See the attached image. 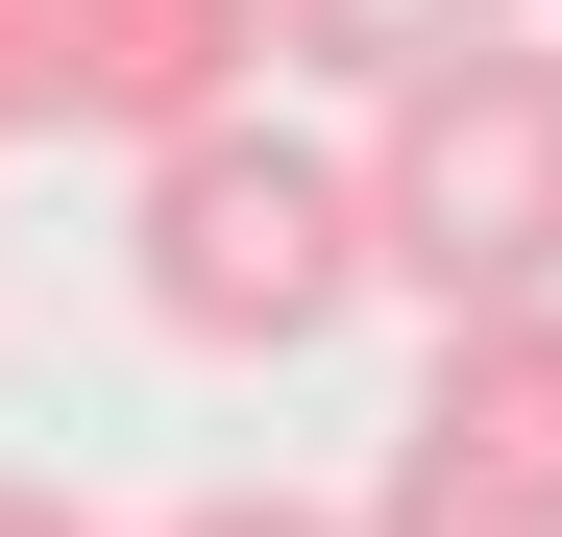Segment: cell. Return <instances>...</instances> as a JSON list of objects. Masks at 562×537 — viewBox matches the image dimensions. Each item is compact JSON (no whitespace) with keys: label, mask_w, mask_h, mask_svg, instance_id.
<instances>
[{"label":"cell","mask_w":562,"mask_h":537,"mask_svg":"<svg viewBox=\"0 0 562 537\" xmlns=\"http://www.w3.org/2000/svg\"><path fill=\"white\" fill-rule=\"evenodd\" d=\"M123 268H147V318L196 342V367H294V342H342V294H367V171L245 99L221 147H147Z\"/></svg>","instance_id":"cell-2"},{"label":"cell","mask_w":562,"mask_h":537,"mask_svg":"<svg viewBox=\"0 0 562 537\" xmlns=\"http://www.w3.org/2000/svg\"><path fill=\"white\" fill-rule=\"evenodd\" d=\"M514 25H538V0H294V49L342 73V99H416L440 49H514Z\"/></svg>","instance_id":"cell-5"},{"label":"cell","mask_w":562,"mask_h":537,"mask_svg":"<svg viewBox=\"0 0 562 537\" xmlns=\"http://www.w3.org/2000/svg\"><path fill=\"white\" fill-rule=\"evenodd\" d=\"M269 49H294V0H74V123H123V147H221Z\"/></svg>","instance_id":"cell-3"},{"label":"cell","mask_w":562,"mask_h":537,"mask_svg":"<svg viewBox=\"0 0 562 537\" xmlns=\"http://www.w3.org/2000/svg\"><path fill=\"white\" fill-rule=\"evenodd\" d=\"M367 294H416L440 342L464 318H562V49H440L416 99H367Z\"/></svg>","instance_id":"cell-1"},{"label":"cell","mask_w":562,"mask_h":537,"mask_svg":"<svg viewBox=\"0 0 562 537\" xmlns=\"http://www.w3.org/2000/svg\"><path fill=\"white\" fill-rule=\"evenodd\" d=\"M367 537H562V513H490V489H440V465H392V489H367Z\"/></svg>","instance_id":"cell-7"},{"label":"cell","mask_w":562,"mask_h":537,"mask_svg":"<svg viewBox=\"0 0 562 537\" xmlns=\"http://www.w3.org/2000/svg\"><path fill=\"white\" fill-rule=\"evenodd\" d=\"M147 537H367V513H318V489H196V513H147Z\"/></svg>","instance_id":"cell-8"},{"label":"cell","mask_w":562,"mask_h":537,"mask_svg":"<svg viewBox=\"0 0 562 537\" xmlns=\"http://www.w3.org/2000/svg\"><path fill=\"white\" fill-rule=\"evenodd\" d=\"M0 537H99V513H74V489H49V465H0Z\"/></svg>","instance_id":"cell-9"},{"label":"cell","mask_w":562,"mask_h":537,"mask_svg":"<svg viewBox=\"0 0 562 537\" xmlns=\"http://www.w3.org/2000/svg\"><path fill=\"white\" fill-rule=\"evenodd\" d=\"M392 465L490 489V513H562V318H464L416 367V439H392Z\"/></svg>","instance_id":"cell-4"},{"label":"cell","mask_w":562,"mask_h":537,"mask_svg":"<svg viewBox=\"0 0 562 537\" xmlns=\"http://www.w3.org/2000/svg\"><path fill=\"white\" fill-rule=\"evenodd\" d=\"M74 123V0H0V147Z\"/></svg>","instance_id":"cell-6"}]
</instances>
